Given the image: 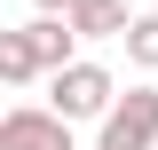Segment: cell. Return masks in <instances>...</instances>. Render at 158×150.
I'll return each mask as SVG.
<instances>
[{"mask_svg":"<svg viewBox=\"0 0 158 150\" xmlns=\"http://www.w3.org/2000/svg\"><path fill=\"white\" fill-rule=\"evenodd\" d=\"M48 111H56L63 127H71V119H95V127H103V119L118 111V79L103 71V63H87V56H79L71 71H56V79H48Z\"/></svg>","mask_w":158,"mask_h":150,"instance_id":"6da1fadb","label":"cell"},{"mask_svg":"<svg viewBox=\"0 0 158 150\" xmlns=\"http://www.w3.org/2000/svg\"><path fill=\"white\" fill-rule=\"evenodd\" d=\"M95 150H158V87H127L118 111L103 119Z\"/></svg>","mask_w":158,"mask_h":150,"instance_id":"7a4b0ae2","label":"cell"},{"mask_svg":"<svg viewBox=\"0 0 158 150\" xmlns=\"http://www.w3.org/2000/svg\"><path fill=\"white\" fill-rule=\"evenodd\" d=\"M0 150H79L71 127L56 111H40V103H16V111L0 119Z\"/></svg>","mask_w":158,"mask_h":150,"instance_id":"3957f363","label":"cell"},{"mask_svg":"<svg viewBox=\"0 0 158 150\" xmlns=\"http://www.w3.org/2000/svg\"><path fill=\"white\" fill-rule=\"evenodd\" d=\"M24 48H32V63H40L48 79L79 63V56H71V48H79V32H71V16H40V24H24Z\"/></svg>","mask_w":158,"mask_h":150,"instance_id":"277c9868","label":"cell"},{"mask_svg":"<svg viewBox=\"0 0 158 150\" xmlns=\"http://www.w3.org/2000/svg\"><path fill=\"white\" fill-rule=\"evenodd\" d=\"M71 32L79 40H127L135 32V8H127V0H87V8L71 16Z\"/></svg>","mask_w":158,"mask_h":150,"instance_id":"5b68a950","label":"cell"},{"mask_svg":"<svg viewBox=\"0 0 158 150\" xmlns=\"http://www.w3.org/2000/svg\"><path fill=\"white\" fill-rule=\"evenodd\" d=\"M0 79H8V87H24V79H40L32 48H24V32H0Z\"/></svg>","mask_w":158,"mask_h":150,"instance_id":"8992f818","label":"cell"},{"mask_svg":"<svg viewBox=\"0 0 158 150\" xmlns=\"http://www.w3.org/2000/svg\"><path fill=\"white\" fill-rule=\"evenodd\" d=\"M127 56H135L142 71H158V16H135V32H127Z\"/></svg>","mask_w":158,"mask_h":150,"instance_id":"52a82bcc","label":"cell"},{"mask_svg":"<svg viewBox=\"0 0 158 150\" xmlns=\"http://www.w3.org/2000/svg\"><path fill=\"white\" fill-rule=\"evenodd\" d=\"M40 16H79V8H87V0H32Z\"/></svg>","mask_w":158,"mask_h":150,"instance_id":"ba28073f","label":"cell"}]
</instances>
